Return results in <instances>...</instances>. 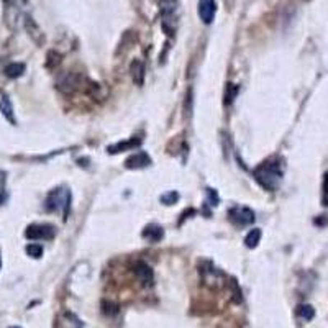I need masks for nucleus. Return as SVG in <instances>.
<instances>
[{"mask_svg": "<svg viewBox=\"0 0 328 328\" xmlns=\"http://www.w3.org/2000/svg\"><path fill=\"white\" fill-rule=\"evenodd\" d=\"M283 164L279 160H274L259 164L253 171V177L259 182L261 187L268 189V191H276L283 181Z\"/></svg>", "mask_w": 328, "mask_h": 328, "instance_id": "obj_1", "label": "nucleus"}, {"mask_svg": "<svg viewBox=\"0 0 328 328\" xmlns=\"http://www.w3.org/2000/svg\"><path fill=\"white\" fill-rule=\"evenodd\" d=\"M69 208H71V192L68 189L64 187L54 189L46 197V210H49V212H61L64 220L68 218Z\"/></svg>", "mask_w": 328, "mask_h": 328, "instance_id": "obj_2", "label": "nucleus"}, {"mask_svg": "<svg viewBox=\"0 0 328 328\" xmlns=\"http://www.w3.org/2000/svg\"><path fill=\"white\" fill-rule=\"evenodd\" d=\"M25 237L28 240H51L54 237V228L51 227V225H30L27 228V232H25Z\"/></svg>", "mask_w": 328, "mask_h": 328, "instance_id": "obj_3", "label": "nucleus"}, {"mask_svg": "<svg viewBox=\"0 0 328 328\" xmlns=\"http://www.w3.org/2000/svg\"><path fill=\"white\" fill-rule=\"evenodd\" d=\"M230 220L240 227L251 225L254 222V212L248 207H235L230 210Z\"/></svg>", "mask_w": 328, "mask_h": 328, "instance_id": "obj_4", "label": "nucleus"}, {"mask_svg": "<svg viewBox=\"0 0 328 328\" xmlns=\"http://www.w3.org/2000/svg\"><path fill=\"white\" fill-rule=\"evenodd\" d=\"M133 273H135V278L140 281L143 286H151L153 279H155V273H153L151 266L146 264L145 261H136L133 264Z\"/></svg>", "mask_w": 328, "mask_h": 328, "instance_id": "obj_5", "label": "nucleus"}, {"mask_svg": "<svg viewBox=\"0 0 328 328\" xmlns=\"http://www.w3.org/2000/svg\"><path fill=\"white\" fill-rule=\"evenodd\" d=\"M197 12L202 22L205 25H210L213 22L215 13H217V2L215 0H199Z\"/></svg>", "mask_w": 328, "mask_h": 328, "instance_id": "obj_6", "label": "nucleus"}, {"mask_svg": "<svg viewBox=\"0 0 328 328\" xmlns=\"http://www.w3.org/2000/svg\"><path fill=\"white\" fill-rule=\"evenodd\" d=\"M81 85V76L68 73L64 76H61L58 81V89L64 94H73L74 90H78Z\"/></svg>", "mask_w": 328, "mask_h": 328, "instance_id": "obj_7", "label": "nucleus"}, {"mask_svg": "<svg viewBox=\"0 0 328 328\" xmlns=\"http://www.w3.org/2000/svg\"><path fill=\"white\" fill-rule=\"evenodd\" d=\"M150 164H151V158L145 151H138L135 155H131L130 158H126V161H125V166L128 169H143V167H148Z\"/></svg>", "mask_w": 328, "mask_h": 328, "instance_id": "obj_8", "label": "nucleus"}, {"mask_svg": "<svg viewBox=\"0 0 328 328\" xmlns=\"http://www.w3.org/2000/svg\"><path fill=\"white\" fill-rule=\"evenodd\" d=\"M141 145V140L140 138H130V140L126 141H119L115 143V145H110L107 146V151L110 153V155H119V153H123V151H128V150H133V148L140 146Z\"/></svg>", "mask_w": 328, "mask_h": 328, "instance_id": "obj_9", "label": "nucleus"}, {"mask_svg": "<svg viewBox=\"0 0 328 328\" xmlns=\"http://www.w3.org/2000/svg\"><path fill=\"white\" fill-rule=\"evenodd\" d=\"M0 112H2V115L10 123H12V125L17 123V120H15L13 105H12V102H10V97L5 94V92H2V90H0Z\"/></svg>", "mask_w": 328, "mask_h": 328, "instance_id": "obj_10", "label": "nucleus"}, {"mask_svg": "<svg viewBox=\"0 0 328 328\" xmlns=\"http://www.w3.org/2000/svg\"><path fill=\"white\" fill-rule=\"evenodd\" d=\"M163 237H164V230H163V227H160V225L151 223L143 230V238H146L148 242L158 243Z\"/></svg>", "mask_w": 328, "mask_h": 328, "instance_id": "obj_11", "label": "nucleus"}, {"mask_svg": "<svg viewBox=\"0 0 328 328\" xmlns=\"http://www.w3.org/2000/svg\"><path fill=\"white\" fill-rule=\"evenodd\" d=\"M130 73H131L133 82H135L136 85H143V82H145V64H143L140 59H135L131 63Z\"/></svg>", "mask_w": 328, "mask_h": 328, "instance_id": "obj_12", "label": "nucleus"}, {"mask_svg": "<svg viewBox=\"0 0 328 328\" xmlns=\"http://www.w3.org/2000/svg\"><path fill=\"white\" fill-rule=\"evenodd\" d=\"M177 3H179V0H161L160 8H161V15H163V18H164V23L169 22L172 15L176 13Z\"/></svg>", "mask_w": 328, "mask_h": 328, "instance_id": "obj_13", "label": "nucleus"}, {"mask_svg": "<svg viewBox=\"0 0 328 328\" xmlns=\"http://www.w3.org/2000/svg\"><path fill=\"white\" fill-rule=\"evenodd\" d=\"M3 73L10 79H17V78H20V76L25 73V64L23 63H12V64H8V66H5Z\"/></svg>", "mask_w": 328, "mask_h": 328, "instance_id": "obj_14", "label": "nucleus"}, {"mask_svg": "<svg viewBox=\"0 0 328 328\" xmlns=\"http://www.w3.org/2000/svg\"><path fill=\"white\" fill-rule=\"evenodd\" d=\"M259 242H261V230H259V228H253V230H251V232L245 237L246 248H256Z\"/></svg>", "mask_w": 328, "mask_h": 328, "instance_id": "obj_15", "label": "nucleus"}, {"mask_svg": "<svg viewBox=\"0 0 328 328\" xmlns=\"http://www.w3.org/2000/svg\"><path fill=\"white\" fill-rule=\"evenodd\" d=\"M297 315H299L302 320L310 322L315 317V310H314V307L309 304H302L297 307Z\"/></svg>", "mask_w": 328, "mask_h": 328, "instance_id": "obj_16", "label": "nucleus"}, {"mask_svg": "<svg viewBox=\"0 0 328 328\" xmlns=\"http://www.w3.org/2000/svg\"><path fill=\"white\" fill-rule=\"evenodd\" d=\"M238 94V85L232 84V82H228L227 87H225V104H232L235 100V97Z\"/></svg>", "mask_w": 328, "mask_h": 328, "instance_id": "obj_17", "label": "nucleus"}, {"mask_svg": "<svg viewBox=\"0 0 328 328\" xmlns=\"http://www.w3.org/2000/svg\"><path fill=\"white\" fill-rule=\"evenodd\" d=\"M27 253H28V256H32V258L38 259V258H41V254H43V246L38 243H32L27 246Z\"/></svg>", "mask_w": 328, "mask_h": 328, "instance_id": "obj_18", "label": "nucleus"}, {"mask_svg": "<svg viewBox=\"0 0 328 328\" xmlns=\"http://www.w3.org/2000/svg\"><path fill=\"white\" fill-rule=\"evenodd\" d=\"M177 201H179V194L174 192V191L164 194V196H161V202L166 204V205H172L174 202H177Z\"/></svg>", "mask_w": 328, "mask_h": 328, "instance_id": "obj_19", "label": "nucleus"}, {"mask_svg": "<svg viewBox=\"0 0 328 328\" xmlns=\"http://www.w3.org/2000/svg\"><path fill=\"white\" fill-rule=\"evenodd\" d=\"M207 196H208V202H212L210 205H217L218 204V196L213 189H207Z\"/></svg>", "mask_w": 328, "mask_h": 328, "instance_id": "obj_20", "label": "nucleus"}, {"mask_svg": "<svg viewBox=\"0 0 328 328\" xmlns=\"http://www.w3.org/2000/svg\"><path fill=\"white\" fill-rule=\"evenodd\" d=\"M324 204L328 205V172L324 177Z\"/></svg>", "mask_w": 328, "mask_h": 328, "instance_id": "obj_21", "label": "nucleus"}, {"mask_svg": "<svg viewBox=\"0 0 328 328\" xmlns=\"http://www.w3.org/2000/svg\"><path fill=\"white\" fill-rule=\"evenodd\" d=\"M325 223H328L327 218H315V225H325Z\"/></svg>", "mask_w": 328, "mask_h": 328, "instance_id": "obj_22", "label": "nucleus"}, {"mask_svg": "<svg viewBox=\"0 0 328 328\" xmlns=\"http://www.w3.org/2000/svg\"><path fill=\"white\" fill-rule=\"evenodd\" d=\"M10 328H20V327H10Z\"/></svg>", "mask_w": 328, "mask_h": 328, "instance_id": "obj_23", "label": "nucleus"}, {"mask_svg": "<svg viewBox=\"0 0 328 328\" xmlns=\"http://www.w3.org/2000/svg\"><path fill=\"white\" fill-rule=\"evenodd\" d=\"M0 268H2V261H0Z\"/></svg>", "mask_w": 328, "mask_h": 328, "instance_id": "obj_24", "label": "nucleus"}]
</instances>
